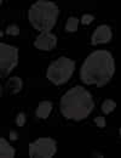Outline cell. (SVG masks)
<instances>
[{"instance_id": "obj_19", "label": "cell", "mask_w": 121, "mask_h": 158, "mask_svg": "<svg viewBox=\"0 0 121 158\" xmlns=\"http://www.w3.org/2000/svg\"><path fill=\"white\" fill-rule=\"evenodd\" d=\"M1 95H2V86H1V84H0V98H1Z\"/></svg>"}, {"instance_id": "obj_9", "label": "cell", "mask_w": 121, "mask_h": 158, "mask_svg": "<svg viewBox=\"0 0 121 158\" xmlns=\"http://www.w3.org/2000/svg\"><path fill=\"white\" fill-rule=\"evenodd\" d=\"M16 155V150L12 145L7 142V140L0 138V158H14Z\"/></svg>"}, {"instance_id": "obj_21", "label": "cell", "mask_w": 121, "mask_h": 158, "mask_svg": "<svg viewBox=\"0 0 121 158\" xmlns=\"http://www.w3.org/2000/svg\"><path fill=\"white\" fill-rule=\"evenodd\" d=\"M1 2H2V0H0V6H1Z\"/></svg>"}, {"instance_id": "obj_7", "label": "cell", "mask_w": 121, "mask_h": 158, "mask_svg": "<svg viewBox=\"0 0 121 158\" xmlns=\"http://www.w3.org/2000/svg\"><path fill=\"white\" fill-rule=\"evenodd\" d=\"M34 46L42 51H50L57 46V37L56 34L49 32H41L34 40Z\"/></svg>"}, {"instance_id": "obj_16", "label": "cell", "mask_w": 121, "mask_h": 158, "mask_svg": "<svg viewBox=\"0 0 121 158\" xmlns=\"http://www.w3.org/2000/svg\"><path fill=\"white\" fill-rule=\"evenodd\" d=\"M93 20H95V16H92V15H90V14H86V15H84V16L81 17V22H82L84 24H90Z\"/></svg>"}, {"instance_id": "obj_2", "label": "cell", "mask_w": 121, "mask_h": 158, "mask_svg": "<svg viewBox=\"0 0 121 158\" xmlns=\"http://www.w3.org/2000/svg\"><path fill=\"white\" fill-rule=\"evenodd\" d=\"M60 113L70 120H82L87 118L95 108L93 98L84 86L70 88L62 98L60 103Z\"/></svg>"}, {"instance_id": "obj_12", "label": "cell", "mask_w": 121, "mask_h": 158, "mask_svg": "<svg viewBox=\"0 0 121 158\" xmlns=\"http://www.w3.org/2000/svg\"><path fill=\"white\" fill-rule=\"evenodd\" d=\"M115 108H116V102H115L114 100L107 99V100H104L103 103H102V112H103L104 114L111 113Z\"/></svg>"}, {"instance_id": "obj_11", "label": "cell", "mask_w": 121, "mask_h": 158, "mask_svg": "<svg viewBox=\"0 0 121 158\" xmlns=\"http://www.w3.org/2000/svg\"><path fill=\"white\" fill-rule=\"evenodd\" d=\"M22 86H23V81H22V79L20 77H11L7 81V85H6V88L9 89V91L12 95L20 93L22 90Z\"/></svg>"}, {"instance_id": "obj_8", "label": "cell", "mask_w": 121, "mask_h": 158, "mask_svg": "<svg viewBox=\"0 0 121 158\" xmlns=\"http://www.w3.org/2000/svg\"><path fill=\"white\" fill-rule=\"evenodd\" d=\"M113 38V32L111 28L107 24H101L98 26L92 37H91V44L92 45H100V44H107Z\"/></svg>"}, {"instance_id": "obj_13", "label": "cell", "mask_w": 121, "mask_h": 158, "mask_svg": "<svg viewBox=\"0 0 121 158\" xmlns=\"http://www.w3.org/2000/svg\"><path fill=\"white\" fill-rule=\"evenodd\" d=\"M79 27V20L76 17H69L67 23H65V31L69 33H74L78 31Z\"/></svg>"}, {"instance_id": "obj_6", "label": "cell", "mask_w": 121, "mask_h": 158, "mask_svg": "<svg viewBox=\"0 0 121 158\" xmlns=\"http://www.w3.org/2000/svg\"><path fill=\"white\" fill-rule=\"evenodd\" d=\"M30 158H51L57 152V142L52 138H39L29 143Z\"/></svg>"}, {"instance_id": "obj_14", "label": "cell", "mask_w": 121, "mask_h": 158, "mask_svg": "<svg viewBox=\"0 0 121 158\" xmlns=\"http://www.w3.org/2000/svg\"><path fill=\"white\" fill-rule=\"evenodd\" d=\"M6 33H7L9 35L16 37V35L20 34V28H18V26H16V24H10V26L6 28Z\"/></svg>"}, {"instance_id": "obj_3", "label": "cell", "mask_w": 121, "mask_h": 158, "mask_svg": "<svg viewBox=\"0 0 121 158\" xmlns=\"http://www.w3.org/2000/svg\"><path fill=\"white\" fill-rule=\"evenodd\" d=\"M58 15V6L50 0H38L30 6L28 11L30 24L39 32L51 31L57 23Z\"/></svg>"}, {"instance_id": "obj_1", "label": "cell", "mask_w": 121, "mask_h": 158, "mask_svg": "<svg viewBox=\"0 0 121 158\" xmlns=\"http://www.w3.org/2000/svg\"><path fill=\"white\" fill-rule=\"evenodd\" d=\"M115 60L108 50H96L84 61L80 68V79L84 84L102 88L114 77Z\"/></svg>"}, {"instance_id": "obj_15", "label": "cell", "mask_w": 121, "mask_h": 158, "mask_svg": "<svg viewBox=\"0 0 121 158\" xmlns=\"http://www.w3.org/2000/svg\"><path fill=\"white\" fill-rule=\"evenodd\" d=\"M95 123L98 128H104L107 125V122H105V118L103 116H100V117H96L95 118Z\"/></svg>"}, {"instance_id": "obj_17", "label": "cell", "mask_w": 121, "mask_h": 158, "mask_svg": "<svg viewBox=\"0 0 121 158\" xmlns=\"http://www.w3.org/2000/svg\"><path fill=\"white\" fill-rule=\"evenodd\" d=\"M24 123H25V114H24L23 112H21L20 114L17 116V118H16V124H17L18 127H23Z\"/></svg>"}, {"instance_id": "obj_4", "label": "cell", "mask_w": 121, "mask_h": 158, "mask_svg": "<svg viewBox=\"0 0 121 158\" xmlns=\"http://www.w3.org/2000/svg\"><path fill=\"white\" fill-rule=\"evenodd\" d=\"M75 69V62L69 57H60L51 62L46 77L55 85H63L72 78Z\"/></svg>"}, {"instance_id": "obj_20", "label": "cell", "mask_w": 121, "mask_h": 158, "mask_svg": "<svg viewBox=\"0 0 121 158\" xmlns=\"http://www.w3.org/2000/svg\"><path fill=\"white\" fill-rule=\"evenodd\" d=\"M1 34H2V33H1V31H0V37H2V35H1Z\"/></svg>"}, {"instance_id": "obj_18", "label": "cell", "mask_w": 121, "mask_h": 158, "mask_svg": "<svg viewBox=\"0 0 121 158\" xmlns=\"http://www.w3.org/2000/svg\"><path fill=\"white\" fill-rule=\"evenodd\" d=\"M10 139L14 141V140H17L18 139V135H17V133H15V131H11L10 133Z\"/></svg>"}, {"instance_id": "obj_10", "label": "cell", "mask_w": 121, "mask_h": 158, "mask_svg": "<svg viewBox=\"0 0 121 158\" xmlns=\"http://www.w3.org/2000/svg\"><path fill=\"white\" fill-rule=\"evenodd\" d=\"M52 111V102L51 101H41L35 111L37 117L40 119H46Z\"/></svg>"}, {"instance_id": "obj_5", "label": "cell", "mask_w": 121, "mask_h": 158, "mask_svg": "<svg viewBox=\"0 0 121 158\" xmlns=\"http://www.w3.org/2000/svg\"><path fill=\"white\" fill-rule=\"evenodd\" d=\"M18 64V49L0 43V77H7Z\"/></svg>"}]
</instances>
